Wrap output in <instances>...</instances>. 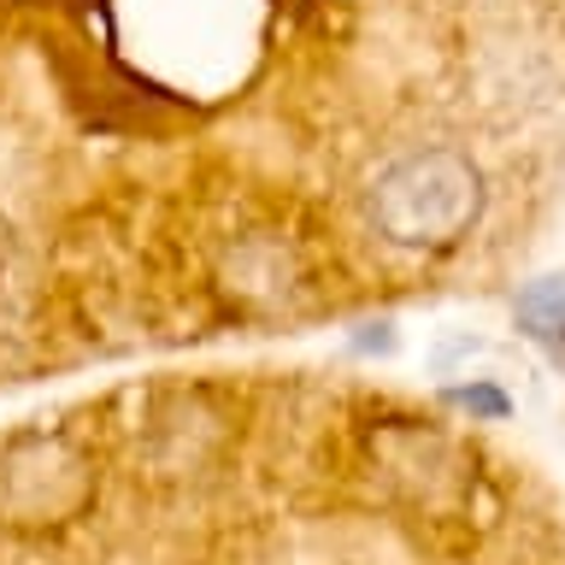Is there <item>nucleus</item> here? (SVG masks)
Wrapping results in <instances>:
<instances>
[{"label":"nucleus","instance_id":"obj_2","mask_svg":"<svg viewBox=\"0 0 565 565\" xmlns=\"http://www.w3.org/2000/svg\"><path fill=\"white\" fill-rule=\"evenodd\" d=\"M519 324L542 342H554V353L565 360V277H542L530 282L524 300H519Z\"/></svg>","mask_w":565,"mask_h":565},{"label":"nucleus","instance_id":"obj_1","mask_svg":"<svg viewBox=\"0 0 565 565\" xmlns=\"http://www.w3.org/2000/svg\"><path fill=\"white\" fill-rule=\"evenodd\" d=\"M483 212V177L454 148H418L388 159L371 183V218L401 247H448Z\"/></svg>","mask_w":565,"mask_h":565},{"label":"nucleus","instance_id":"obj_3","mask_svg":"<svg viewBox=\"0 0 565 565\" xmlns=\"http://www.w3.org/2000/svg\"><path fill=\"white\" fill-rule=\"evenodd\" d=\"M454 401L466 406V413H483V418H507V395L489 383H471V388H454Z\"/></svg>","mask_w":565,"mask_h":565}]
</instances>
